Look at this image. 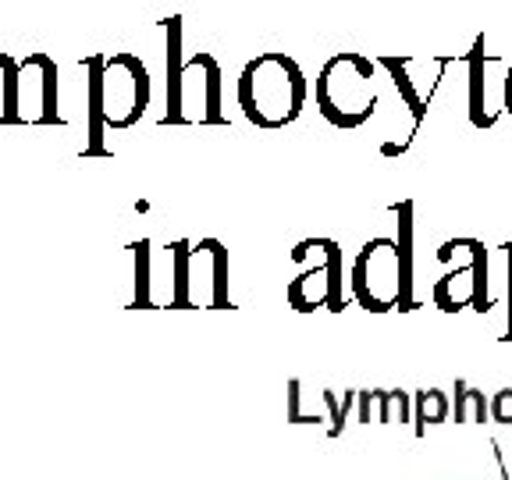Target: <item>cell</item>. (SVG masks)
<instances>
[{"label":"cell","instance_id":"6da1fadb","mask_svg":"<svg viewBox=\"0 0 512 480\" xmlns=\"http://www.w3.org/2000/svg\"><path fill=\"white\" fill-rule=\"evenodd\" d=\"M89 146L86 153H104L100 132L104 125L128 128L143 118L150 104V72L143 68L136 54H114V57H89Z\"/></svg>","mask_w":512,"mask_h":480},{"label":"cell","instance_id":"7a4b0ae2","mask_svg":"<svg viewBox=\"0 0 512 480\" xmlns=\"http://www.w3.org/2000/svg\"><path fill=\"white\" fill-rule=\"evenodd\" d=\"M306 104L303 68L288 54L267 50L239 75V107L256 128H285Z\"/></svg>","mask_w":512,"mask_h":480},{"label":"cell","instance_id":"3957f363","mask_svg":"<svg viewBox=\"0 0 512 480\" xmlns=\"http://www.w3.org/2000/svg\"><path fill=\"white\" fill-rule=\"evenodd\" d=\"M374 72L377 61L356 50H342L331 57L313 82V100L320 114L335 128H360L363 121H370V114L377 111Z\"/></svg>","mask_w":512,"mask_h":480},{"label":"cell","instance_id":"277c9868","mask_svg":"<svg viewBox=\"0 0 512 480\" xmlns=\"http://www.w3.org/2000/svg\"><path fill=\"white\" fill-rule=\"evenodd\" d=\"M352 296L363 310L388 313L402 306V271H399V242L370 239L352 264Z\"/></svg>","mask_w":512,"mask_h":480},{"label":"cell","instance_id":"5b68a950","mask_svg":"<svg viewBox=\"0 0 512 480\" xmlns=\"http://www.w3.org/2000/svg\"><path fill=\"white\" fill-rule=\"evenodd\" d=\"M324 249V264L310 267L299 278L288 281L285 296L288 306L299 313H313L317 306H328L331 313L345 310V296H342V246L335 239H320Z\"/></svg>","mask_w":512,"mask_h":480},{"label":"cell","instance_id":"8992f818","mask_svg":"<svg viewBox=\"0 0 512 480\" xmlns=\"http://www.w3.org/2000/svg\"><path fill=\"white\" fill-rule=\"evenodd\" d=\"M466 253H470V267H456V271H448L445 278H438V285H434V303L445 313H459L466 306V296L459 292V281H463L466 274H488V249H484V242L466 239Z\"/></svg>","mask_w":512,"mask_h":480},{"label":"cell","instance_id":"52a82bcc","mask_svg":"<svg viewBox=\"0 0 512 480\" xmlns=\"http://www.w3.org/2000/svg\"><path fill=\"white\" fill-rule=\"evenodd\" d=\"M488 86H484V36H477L470 54V121L473 128H491L498 114H488Z\"/></svg>","mask_w":512,"mask_h":480},{"label":"cell","instance_id":"ba28073f","mask_svg":"<svg viewBox=\"0 0 512 480\" xmlns=\"http://www.w3.org/2000/svg\"><path fill=\"white\" fill-rule=\"evenodd\" d=\"M399 214V271H402V306L399 310H413V203L395 207Z\"/></svg>","mask_w":512,"mask_h":480},{"label":"cell","instance_id":"9c48e42d","mask_svg":"<svg viewBox=\"0 0 512 480\" xmlns=\"http://www.w3.org/2000/svg\"><path fill=\"white\" fill-rule=\"evenodd\" d=\"M448 409H452V402H448V395L438 392V388H424V392H416V399H413V420H416L413 431H416V438H424L427 424H445Z\"/></svg>","mask_w":512,"mask_h":480},{"label":"cell","instance_id":"30bf717a","mask_svg":"<svg viewBox=\"0 0 512 480\" xmlns=\"http://www.w3.org/2000/svg\"><path fill=\"white\" fill-rule=\"evenodd\" d=\"M456 424H484L491 416V402L484 399V392L470 388L466 381H456Z\"/></svg>","mask_w":512,"mask_h":480},{"label":"cell","instance_id":"8fae6325","mask_svg":"<svg viewBox=\"0 0 512 480\" xmlns=\"http://www.w3.org/2000/svg\"><path fill=\"white\" fill-rule=\"evenodd\" d=\"M377 424H395V420H413V399L406 392H374Z\"/></svg>","mask_w":512,"mask_h":480},{"label":"cell","instance_id":"7c38bea8","mask_svg":"<svg viewBox=\"0 0 512 480\" xmlns=\"http://www.w3.org/2000/svg\"><path fill=\"white\" fill-rule=\"evenodd\" d=\"M377 64H384L388 72H392V79H395V86H399V93H402V100H406L409 107H413V114H416V121L424 118V100L416 96V89H413V82H409V75H406V57H381Z\"/></svg>","mask_w":512,"mask_h":480},{"label":"cell","instance_id":"4fadbf2b","mask_svg":"<svg viewBox=\"0 0 512 480\" xmlns=\"http://www.w3.org/2000/svg\"><path fill=\"white\" fill-rule=\"evenodd\" d=\"M207 246H210V256H214V274H217L214 306H217V310H224V306H232V303H228V281H224V274H228V253H224V246L217 239H207Z\"/></svg>","mask_w":512,"mask_h":480},{"label":"cell","instance_id":"5bb4252c","mask_svg":"<svg viewBox=\"0 0 512 480\" xmlns=\"http://www.w3.org/2000/svg\"><path fill=\"white\" fill-rule=\"evenodd\" d=\"M360 392H349L342 399V406H338V399H335V392H324V406L331 409V427H328V434L331 438H338L342 434V427H345V413H349V406H352V399H356Z\"/></svg>","mask_w":512,"mask_h":480},{"label":"cell","instance_id":"9a60e30c","mask_svg":"<svg viewBox=\"0 0 512 480\" xmlns=\"http://www.w3.org/2000/svg\"><path fill=\"white\" fill-rule=\"evenodd\" d=\"M136 274H139V281H136V306H153L150 303V292H146V260H150V246L146 242H136Z\"/></svg>","mask_w":512,"mask_h":480},{"label":"cell","instance_id":"2e32d148","mask_svg":"<svg viewBox=\"0 0 512 480\" xmlns=\"http://www.w3.org/2000/svg\"><path fill=\"white\" fill-rule=\"evenodd\" d=\"M491 420L495 424H512V388H502L491 399Z\"/></svg>","mask_w":512,"mask_h":480},{"label":"cell","instance_id":"e0dca14e","mask_svg":"<svg viewBox=\"0 0 512 480\" xmlns=\"http://www.w3.org/2000/svg\"><path fill=\"white\" fill-rule=\"evenodd\" d=\"M370 406H374V392H360V420L370 424Z\"/></svg>","mask_w":512,"mask_h":480},{"label":"cell","instance_id":"ac0fdd59","mask_svg":"<svg viewBox=\"0 0 512 480\" xmlns=\"http://www.w3.org/2000/svg\"><path fill=\"white\" fill-rule=\"evenodd\" d=\"M505 253H509V335H505V342H512V242L505 246Z\"/></svg>","mask_w":512,"mask_h":480},{"label":"cell","instance_id":"d6986e66","mask_svg":"<svg viewBox=\"0 0 512 480\" xmlns=\"http://www.w3.org/2000/svg\"><path fill=\"white\" fill-rule=\"evenodd\" d=\"M505 107L512 114V68H509V79H505Z\"/></svg>","mask_w":512,"mask_h":480},{"label":"cell","instance_id":"ffe728a7","mask_svg":"<svg viewBox=\"0 0 512 480\" xmlns=\"http://www.w3.org/2000/svg\"><path fill=\"white\" fill-rule=\"evenodd\" d=\"M402 150H406V146H395V143H384V146H381L384 157H395V153H402Z\"/></svg>","mask_w":512,"mask_h":480}]
</instances>
